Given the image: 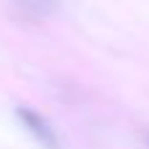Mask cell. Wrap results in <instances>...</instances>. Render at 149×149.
Segmentation results:
<instances>
[{"label":"cell","mask_w":149,"mask_h":149,"mask_svg":"<svg viewBox=\"0 0 149 149\" xmlns=\"http://www.w3.org/2000/svg\"><path fill=\"white\" fill-rule=\"evenodd\" d=\"M26 18H47L52 13H58V8L63 5V0H10Z\"/></svg>","instance_id":"2"},{"label":"cell","mask_w":149,"mask_h":149,"mask_svg":"<svg viewBox=\"0 0 149 149\" xmlns=\"http://www.w3.org/2000/svg\"><path fill=\"white\" fill-rule=\"evenodd\" d=\"M141 141H144V147L149 149V131H144V134H141Z\"/></svg>","instance_id":"3"},{"label":"cell","mask_w":149,"mask_h":149,"mask_svg":"<svg viewBox=\"0 0 149 149\" xmlns=\"http://www.w3.org/2000/svg\"><path fill=\"white\" fill-rule=\"evenodd\" d=\"M13 115H16V120L21 123V128H24L42 149H63V141H60L58 131L52 128V123H50L45 115H39L37 110H31V107H26V105H16V107H13Z\"/></svg>","instance_id":"1"}]
</instances>
